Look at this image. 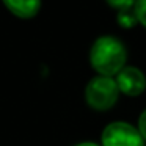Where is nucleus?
I'll return each mask as SVG.
<instances>
[{
    "label": "nucleus",
    "mask_w": 146,
    "mask_h": 146,
    "mask_svg": "<svg viewBox=\"0 0 146 146\" xmlns=\"http://www.w3.org/2000/svg\"><path fill=\"white\" fill-rule=\"evenodd\" d=\"M126 47L115 36H99L90 49V63L99 76H118L126 68Z\"/></svg>",
    "instance_id": "nucleus-1"
},
{
    "label": "nucleus",
    "mask_w": 146,
    "mask_h": 146,
    "mask_svg": "<svg viewBox=\"0 0 146 146\" xmlns=\"http://www.w3.org/2000/svg\"><path fill=\"white\" fill-rule=\"evenodd\" d=\"M118 94L119 88L116 85V80L111 77H93L85 88L86 104L98 111H104L113 107L118 101Z\"/></svg>",
    "instance_id": "nucleus-2"
},
{
    "label": "nucleus",
    "mask_w": 146,
    "mask_h": 146,
    "mask_svg": "<svg viewBox=\"0 0 146 146\" xmlns=\"http://www.w3.org/2000/svg\"><path fill=\"white\" fill-rule=\"evenodd\" d=\"M102 146H145L138 129L124 121H115L105 126L101 135Z\"/></svg>",
    "instance_id": "nucleus-3"
},
{
    "label": "nucleus",
    "mask_w": 146,
    "mask_h": 146,
    "mask_svg": "<svg viewBox=\"0 0 146 146\" xmlns=\"http://www.w3.org/2000/svg\"><path fill=\"white\" fill-rule=\"evenodd\" d=\"M116 85L121 93L130 98H135L146 90V77L138 68L126 66L116 76Z\"/></svg>",
    "instance_id": "nucleus-4"
},
{
    "label": "nucleus",
    "mask_w": 146,
    "mask_h": 146,
    "mask_svg": "<svg viewBox=\"0 0 146 146\" xmlns=\"http://www.w3.org/2000/svg\"><path fill=\"white\" fill-rule=\"evenodd\" d=\"M5 7L17 17L29 19L38 14L41 3L38 0H5Z\"/></svg>",
    "instance_id": "nucleus-5"
},
{
    "label": "nucleus",
    "mask_w": 146,
    "mask_h": 146,
    "mask_svg": "<svg viewBox=\"0 0 146 146\" xmlns=\"http://www.w3.org/2000/svg\"><path fill=\"white\" fill-rule=\"evenodd\" d=\"M116 21L123 29H132L138 24V19H137V14L133 8H127V10L118 11L116 14Z\"/></svg>",
    "instance_id": "nucleus-6"
},
{
    "label": "nucleus",
    "mask_w": 146,
    "mask_h": 146,
    "mask_svg": "<svg viewBox=\"0 0 146 146\" xmlns=\"http://www.w3.org/2000/svg\"><path fill=\"white\" fill-rule=\"evenodd\" d=\"M135 14L138 22L141 24L143 27H146V0H140V2H135Z\"/></svg>",
    "instance_id": "nucleus-7"
},
{
    "label": "nucleus",
    "mask_w": 146,
    "mask_h": 146,
    "mask_svg": "<svg viewBox=\"0 0 146 146\" xmlns=\"http://www.w3.org/2000/svg\"><path fill=\"white\" fill-rule=\"evenodd\" d=\"M108 5L113 8H116L118 11H123V10H127V8H133L135 7V2H132V0H116V2H113V0H110L108 2Z\"/></svg>",
    "instance_id": "nucleus-8"
},
{
    "label": "nucleus",
    "mask_w": 146,
    "mask_h": 146,
    "mask_svg": "<svg viewBox=\"0 0 146 146\" xmlns=\"http://www.w3.org/2000/svg\"><path fill=\"white\" fill-rule=\"evenodd\" d=\"M138 132H140V135L143 137V140L146 141V110H143L141 111V115H140V118H138Z\"/></svg>",
    "instance_id": "nucleus-9"
},
{
    "label": "nucleus",
    "mask_w": 146,
    "mask_h": 146,
    "mask_svg": "<svg viewBox=\"0 0 146 146\" xmlns=\"http://www.w3.org/2000/svg\"><path fill=\"white\" fill-rule=\"evenodd\" d=\"M76 146H99V145L91 143V141H83V143H79V145H76Z\"/></svg>",
    "instance_id": "nucleus-10"
}]
</instances>
